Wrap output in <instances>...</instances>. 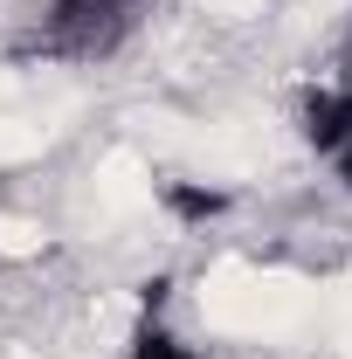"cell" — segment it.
<instances>
[{
    "label": "cell",
    "instance_id": "1",
    "mask_svg": "<svg viewBox=\"0 0 352 359\" xmlns=\"http://www.w3.org/2000/svg\"><path fill=\"white\" fill-rule=\"evenodd\" d=\"M152 0H48L42 28H35V55L48 62H104L145 28Z\"/></svg>",
    "mask_w": 352,
    "mask_h": 359
},
{
    "label": "cell",
    "instance_id": "3",
    "mask_svg": "<svg viewBox=\"0 0 352 359\" xmlns=\"http://www.w3.org/2000/svg\"><path fill=\"white\" fill-rule=\"evenodd\" d=\"M132 359H208V353H194V346H187V339H173L166 325H138Z\"/></svg>",
    "mask_w": 352,
    "mask_h": 359
},
{
    "label": "cell",
    "instance_id": "2",
    "mask_svg": "<svg viewBox=\"0 0 352 359\" xmlns=\"http://www.w3.org/2000/svg\"><path fill=\"white\" fill-rule=\"evenodd\" d=\"M304 138L318 145V159L352 187V83H325L304 97Z\"/></svg>",
    "mask_w": 352,
    "mask_h": 359
}]
</instances>
